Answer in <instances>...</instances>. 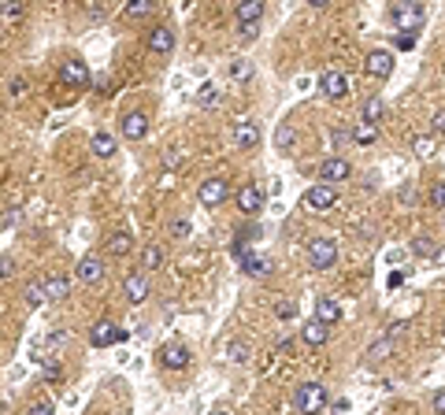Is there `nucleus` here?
Listing matches in <instances>:
<instances>
[{"label":"nucleus","mask_w":445,"mask_h":415,"mask_svg":"<svg viewBox=\"0 0 445 415\" xmlns=\"http://www.w3.org/2000/svg\"><path fill=\"white\" fill-rule=\"evenodd\" d=\"M293 408L297 412H320L326 408V386L323 382H304L293 390Z\"/></svg>","instance_id":"f257e3e1"},{"label":"nucleus","mask_w":445,"mask_h":415,"mask_svg":"<svg viewBox=\"0 0 445 415\" xmlns=\"http://www.w3.org/2000/svg\"><path fill=\"white\" fill-rule=\"evenodd\" d=\"M308 263H312V271H330V267L338 263V245H334L330 237H315V241L308 245Z\"/></svg>","instance_id":"f03ea898"},{"label":"nucleus","mask_w":445,"mask_h":415,"mask_svg":"<svg viewBox=\"0 0 445 415\" xmlns=\"http://www.w3.org/2000/svg\"><path fill=\"white\" fill-rule=\"evenodd\" d=\"M334 204H338V186L334 182L320 178V186H312L304 193V208H312V211H330Z\"/></svg>","instance_id":"7ed1b4c3"},{"label":"nucleus","mask_w":445,"mask_h":415,"mask_svg":"<svg viewBox=\"0 0 445 415\" xmlns=\"http://www.w3.org/2000/svg\"><path fill=\"white\" fill-rule=\"evenodd\" d=\"M389 19L401 26V30H420V23H423L420 0H401V4H394L389 8Z\"/></svg>","instance_id":"20e7f679"},{"label":"nucleus","mask_w":445,"mask_h":415,"mask_svg":"<svg viewBox=\"0 0 445 415\" xmlns=\"http://www.w3.org/2000/svg\"><path fill=\"white\" fill-rule=\"evenodd\" d=\"M115 341H126V330L119 327V322H112V319L93 322V330H89V345H93V348H108V345H115Z\"/></svg>","instance_id":"39448f33"},{"label":"nucleus","mask_w":445,"mask_h":415,"mask_svg":"<svg viewBox=\"0 0 445 415\" xmlns=\"http://www.w3.org/2000/svg\"><path fill=\"white\" fill-rule=\"evenodd\" d=\"M364 75L368 78H389L394 75V52H386V49H371L368 52V60H364Z\"/></svg>","instance_id":"423d86ee"},{"label":"nucleus","mask_w":445,"mask_h":415,"mask_svg":"<svg viewBox=\"0 0 445 415\" xmlns=\"http://www.w3.org/2000/svg\"><path fill=\"white\" fill-rule=\"evenodd\" d=\"M234 200H238V211L245 219H252V215L263 211V193H260V186H252V182H245V186L234 193Z\"/></svg>","instance_id":"0eeeda50"},{"label":"nucleus","mask_w":445,"mask_h":415,"mask_svg":"<svg viewBox=\"0 0 445 415\" xmlns=\"http://www.w3.org/2000/svg\"><path fill=\"white\" fill-rule=\"evenodd\" d=\"M226 197H230V186H226L223 178H204L201 189H197V200H201L204 208H219Z\"/></svg>","instance_id":"6e6552de"},{"label":"nucleus","mask_w":445,"mask_h":415,"mask_svg":"<svg viewBox=\"0 0 445 415\" xmlns=\"http://www.w3.org/2000/svg\"><path fill=\"white\" fill-rule=\"evenodd\" d=\"M189 359L193 356H189V348L182 345V341H167V345L160 348V364L167 367V371H186Z\"/></svg>","instance_id":"1a4fd4ad"},{"label":"nucleus","mask_w":445,"mask_h":415,"mask_svg":"<svg viewBox=\"0 0 445 415\" xmlns=\"http://www.w3.org/2000/svg\"><path fill=\"white\" fill-rule=\"evenodd\" d=\"M320 178L323 182H345V178H352V163L345 160V156H326V160L320 163Z\"/></svg>","instance_id":"9d476101"},{"label":"nucleus","mask_w":445,"mask_h":415,"mask_svg":"<svg viewBox=\"0 0 445 415\" xmlns=\"http://www.w3.org/2000/svg\"><path fill=\"white\" fill-rule=\"evenodd\" d=\"M119 134L126 137V141H141V137L149 134V115L145 112H126L119 119Z\"/></svg>","instance_id":"9b49d317"},{"label":"nucleus","mask_w":445,"mask_h":415,"mask_svg":"<svg viewBox=\"0 0 445 415\" xmlns=\"http://www.w3.org/2000/svg\"><path fill=\"white\" fill-rule=\"evenodd\" d=\"M60 78H63V86H71V89H86L89 86V67L82 60H67V63H60Z\"/></svg>","instance_id":"f8f14e48"},{"label":"nucleus","mask_w":445,"mask_h":415,"mask_svg":"<svg viewBox=\"0 0 445 415\" xmlns=\"http://www.w3.org/2000/svg\"><path fill=\"white\" fill-rule=\"evenodd\" d=\"M145 45H149V52H156V56H167V52L175 49V30H171V26H152V30L145 34Z\"/></svg>","instance_id":"ddd939ff"},{"label":"nucleus","mask_w":445,"mask_h":415,"mask_svg":"<svg viewBox=\"0 0 445 415\" xmlns=\"http://www.w3.org/2000/svg\"><path fill=\"white\" fill-rule=\"evenodd\" d=\"M241 260V271L249 274V278H267L271 271H275V263L267 260V256H260V252H249V248H245V252L238 256Z\"/></svg>","instance_id":"4468645a"},{"label":"nucleus","mask_w":445,"mask_h":415,"mask_svg":"<svg viewBox=\"0 0 445 415\" xmlns=\"http://www.w3.org/2000/svg\"><path fill=\"white\" fill-rule=\"evenodd\" d=\"M320 89H323V97H330V100H345L349 97V78H345L341 71H323Z\"/></svg>","instance_id":"2eb2a0df"},{"label":"nucleus","mask_w":445,"mask_h":415,"mask_svg":"<svg viewBox=\"0 0 445 415\" xmlns=\"http://www.w3.org/2000/svg\"><path fill=\"white\" fill-rule=\"evenodd\" d=\"M78 282H86V285H97V282H101L104 278V260H101V256H82V260H78Z\"/></svg>","instance_id":"dca6fc26"},{"label":"nucleus","mask_w":445,"mask_h":415,"mask_svg":"<svg viewBox=\"0 0 445 415\" xmlns=\"http://www.w3.org/2000/svg\"><path fill=\"white\" fill-rule=\"evenodd\" d=\"M326 337H330V322H323L320 316H315V319H308L304 322V330H301V341H304V345H312V348H320L323 345V341Z\"/></svg>","instance_id":"f3484780"},{"label":"nucleus","mask_w":445,"mask_h":415,"mask_svg":"<svg viewBox=\"0 0 445 415\" xmlns=\"http://www.w3.org/2000/svg\"><path fill=\"white\" fill-rule=\"evenodd\" d=\"M123 293H126V300H130V304H141L145 297H149V278H145L141 271L126 274V278H123Z\"/></svg>","instance_id":"a211bd4d"},{"label":"nucleus","mask_w":445,"mask_h":415,"mask_svg":"<svg viewBox=\"0 0 445 415\" xmlns=\"http://www.w3.org/2000/svg\"><path fill=\"white\" fill-rule=\"evenodd\" d=\"M234 141H238L241 149H256V145H260V126L252 123V119H241V123H234Z\"/></svg>","instance_id":"6ab92c4d"},{"label":"nucleus","mask_w":445,"mask_h":415,"mask_svg":"<svg viewBox=\"0 0 445 415\" xmlns=\"http://www.w3.org/2000/svg\"><path fill=\"white\" fill-rule=\"evenodd\" d=\"M263 0H238V4H234V19H238V26L241 23H260L263 19Z\"/></svg>","instance_id":"aec40b11"},{"label":"nucleus","mask_w":445,"mask_h":415,"mask_svg":"<svg viewBox=\"0 0 445 415\" xmlns=\"http://www.w3.org/2000/svg\"><path fill=\"white\" fill-rule=\"evenodd\" d=\"M45 293H49L52 304H56V300H67L71 278H67V274H49V278H45Z\"/></svg>","instance_id":"412c9836"},{"label":"nucleus","mask_w":445,"mask_h":415,"mask_svg":"<svg viewBox=\"0 0 445 415\" xmlns=\"http://www.w3.org/2000/svg\"><path fill=\"white\" fill-rule=\"evenodd\" d=\"M89 152H93L97 160H112V156H115V137L104 134V130H97L93 141H89Z\"/></svg>","instance_id":"4be33fe9"},{"label":"nucleus","mask_w":445,"mask_h":415,"mask_svg":"<svg viewBox=\"0 0 445 415\" xmlns=\"http://www.w3.org/2000/svg\"><path fill=\"white\" fill-rule=\"evenodd\" d=\"M315 316L334 327V322H341V304L334 297H320V300H315Z\"/></svg>","instance_id":"5701e85b"},{"label":"nucleus","mask_w":445,"mask_h":415,"mask_svg":"<svg viewBox=\"0 0 445 415\" xmlns=\"http://www.w3.org/2000/svg\"><path fill=\"white\" fill-rule=\"evenodd\" d=\"M108 256H130V248H134V237L126 234V230H119V234H112L108 237Z\"/></svg>","instance_id":"b1692460"},{"label":"nucleus","mask_w":445,"mask_h":415,"mask_svg":"<svg viewBox=\"0 0 445 415\" xmlns=\"http://www.w3.org/2000/svg\"><path fill=\"white\" fill-rule=\"evenodd\" d=\"M360 115H364L368 123H383V115H386L383 97H368V100H364V108H360Z\"/></svg>","instance_id":"393cba45"},{"label":"nucleus","mask_w":445,"mask_h":415,"mask_svg":"<svg viewBox=\"0 0 445 415\" xmlns=\"http://www.w3.org/2000/svg\"><path fill=\"white\" fill-rule=\"evenodd\" d=\"M375 137H378V130H375V123H368V119L352 126V141L357 145H375Z\"/></svg>","instance_id":"a878e982"},{"label":"nucleus","mask_w":445,"mask_h":415,"mask_svg":"<svg viewBox=\"0 0 445 415\" xmlns=\"http://www.w3.org/2000/svg\"><path fill=\"white\" fill-rule=\"evenodd\" d=\"M23 300L30 304V308H41V304L49 300V293H45V282H30V285H26V289H23Z\"/></svg>","instance_id":"bb28decb"},{"label":"nucleus","mask_w":445,"mask_h":415,"mask_svg":"<svg viewBox=\"0 0 445 415\" xmlns=\"http://www.w3.org/2000/svg\"><path fill=\"white\" fill-rule=\"evenodd\" d=\"M389 353H394V334H386L383 341H375V345L368 348V356H364V359H371V364H378V359H386Z\"/></svg>","instance_id":"cd10ccee"},{"label":"nucleus","mask_w":445,"mask_h":415,"mask_svg":"<svg viewBox=\"0 0 445 415\" xmlns=\"http://www.w3.org/2000/svg\"><path fill=\"white\" fill-rule=\"evenodd\" d=\"M275 145H278V152H293V145H297V134H293V126L282 123L275 130Z\"/></svg>","instance_id":"c85d7f7f"},{"label":"nucleus","mask_w":445,"mask_h":415,"mask_svg":"<svg viewBox=\"0 0 445 415\" xmlns=\"http://www.w3.org/2000/svg\"><path fill=\"white\" fill-rule=\"evenodd\" d=\"M152 12H156V0H126V15L130 19H145Z\"/></svg>","instance_id":"c756f323"},{"label":"nucleus","mask_w":445,"mask_h":415,"mask_svg":"<svg viewBox=\"0 0 445 415\" xmlns=\"http://www.w3.org/2000/svg\"><path fill=\"white\" fill-rule=\"evenodd\" d=\"M197 104H201V108H215V104H219V89H215L212 82H204V86L197 89Z\"/></svg>","instance_id":"7c9ffc66"},{"label":"nucleus","mask_w":445,"mask_h":415,"mask_svg":"<svg viewBox=\"0 0 445 415\" xmlns=\"http://www.w3.org/2000/svg\"><path fill=\"white\" fill-rule=\"evenodd\" d=\"M412 152L420 156V160H431V156H434V137H431V134H420V137L412 141Z\"/></svg>","instance_id":"2f4dec72"},{"label":"nucleus","mask_w":445,"mask_h":415,"mask_svg":"<svg viewBox=\"0 0 445 415\" xmlns=\"http://www.w3.org/2000/svg\"><path fill=\"white\" fill-rule=\"evenodd\" d=\"M226 356H230V364H249L252 359L249 345H241V341H230V345H226Z\"/></svg>","instance_id":"473e14b6"},{"label":"nucleus","mask_w":445,"mask_h":415,"mask_svg":"<svg viewBox=\"0 0 445 415\" xmlns=\"http://www.w3.org/2000/svg\"><path fill=\"white\" fill-rule=\"evenodd\" d=\"M412 252H416V256H434V252H438V245H434V237L420 234V237L412 241Z\"/></svg>","instance_id":"72a5a7b5"},{"label":"nucleus","mask_w":445,"mask_h":415,"mask_svg":"<svg viewBox=\"0 0 445 415\" xmlns=\"http://www.w3.org/2000/svg\"><path fill=\"white\" fill-rule=\"evenodd\" d=\"M160 260H163V248H160V245H149V248H145V271H156Z\"/></svg>","instance_id":"f704fd0d"},{"label":"nucleus","mask_w":445,"mask_h":415,"mask_svg":"<svg viewBox=\"0 0 445 415\" xmlns=\"http://www.w3.org/2000/svg\"><path fill=\"white\" fill-rule=\"evenodd\" d=\"M431 204L438 211H445V182H434L431 186Z\"/></svg>","instance_id":"c9c22d12"},{"label":"nucleus","mask_w":445,"mask_h":415,"mask_svg":"<svg viewBox=\"0 0 445 415\" xmlns=\"http://www.w3.org/2000/svg\"><path fill=\"white\" fill-rule=\"evenodd\" d=\"M275 316H278V319H293V316H297V304H293V300H278V304H275Z\"/></svg>","instance_id":"e433bc0d"},{"label":"nucleus","mask_w":445,"mask_h":415,"mask_svg":"<svg viewBox=\"0 0 445 415\" xmlns=\"http://www.w3.org/2000/svg\"><path fill=\"white\" fill-rule=\"evenodd\" d=\"M26 93V78H8V97H23Z\"/></svg>","instance_id":"4c0bfd02"},{"label":"nucleus","mask_w":445,"mask_h":415,"mask_svg":"<svg viewBox=\"0 0 445 415\" xmlns=\"http://www.w3.org/2000/svg\"><path fill=\"white\" fill-rule=\"evenodd\" d=\"M189 230H193V226H189V219H175V223H171V234H175V237H189Z\"/></svg>","instance_id":"58836bf2"},{"label":"nucleus","mask_w":445,"mask_h":415,"mask_svg":"<svg viewBox=\"0 0 445 415\" xmlns=\"http://www.w3.org/2000/svg\"><path fill=\"white\" fill-rule=\"evenodd\" d=\"M12 274H15V260H12V256H8V252H4V260H0V278L8 282V278H12Z\"/></svg>","instance_id":"ea45409f"},{"label":"nucleus","mask_w":445,"mask_h":415,"mask_svg":"<svg viewBox=\"0 0 445 415\" xmlns=\"http://www.w3.org/2000/svg\"><path fill=\"white\" fill-rule=\"evenodd\" d=\"M19 15H23L19 0H4V19H19Z\"/></svg>","instance_id":"a19ab883"},{"label":"nucleus","mask_w":445,"mask_h":415,"mask_svg":"<svg viewBox=\"0 0 445 415\" xmlns=\"http://www.w3.org/2000/svg\"><path fill=\"white\" fill-rule=\"evenodd\" d=\"M249 75H252V67H249V63H245V60H238V63H234V78H238V82H245Z\"/></svg>","instance_id":"79ce46f5"},{"label":"nucleus","mask_w":445,"mask_h":415,"mask_svg":"<svg viewBox=\"0 0 445 415\" xmlns=\"http://www.w3.org/2000/svg\"><path fill=\"white\" fill-rule=\"evenodd\" d=\"M41 371H45V378H49V382H56V378H60V364H56V359H49Z\"/></svg>","instance_id":"37998d69"},{"label":"nucleus","mask_w":445,"mask_h":415,"mask_svg":"<svg viewBox=\"0 0 445 415\" xmlns=\"http://www.w3.org/2000/svg\"><path fill=\"white\" fill-rule=\"evenodd\" d=\"M19 223V208H4V230H12Z\"/></svg>","instance_id":"c03bdc74"},{"label":"nucleus","mask_w":445,"mask_h":415,"mask_svg":"<svg viewBox=\"0 0 445 415\" xmlns=\"http://www.w3.org/2000/svg\"><path fill=\"white\" fill-rule=\"evenodd\" d=\"M238 30H241V38H256V34H260V23H241Z\"/></svg>","instance_id":"a18cd8bd"},{"label":"nucleus","mask_w":445,"mask_h":415,"mask_svg":"<svg viewBox=\"0 0 445 415\" xmlns=\"http://www.w3.org/2000/svg\"><path fill=\"white\" fill-rule=\"evenodd\" d=\"M30 415H52V404H49V401H38V404L30 408Z\"/></svg>","instance_id":"49530a36"},{"label":"nucleus","mask_w":445,"mask_h":415,"mask_svg":"<svg viewBox=\"0 0 445 415\" xmlns=\"http://www.w3.org/2000/svg\"><path fill=\"white\" fill-rule=\"evenodd\" d=\"M431 408L445 415V390H438V393H434V401H431Z\"/></svg>","instance_id":"de8ad7c7"},{"label":"nucleus","mask_w":445,"mask_h":415,"mask_svg":"<svg viewBox=\"0 0 445 415\" xmlns=\"http://www.w3.org/2000/svg\"><path fill=\"white\" fill-rule=\"evenodd\" d=\"M330 137H334V145H345V141L352 137V130H345V126H341V130H334Z\"/></svg>","instance_id":"09e8293b"},{"label":"nucleus","mask_w":445,"mask_h":415,"mask_svg":"<svg viewBox=\"0 0 445 415\" xmlns=\"http://www.w3.org/2000/svg\"><path fill=\"white\" fill-rule=\"evenodd\" d=\"M434 134H445V112H438V115H434Z\"/></svg>","instance_id":"8fccbe9b"},{"label":"nucleus","mask_w":445,"mask_h":415,"mask_svg":"<svg viewBox=\"0 0 445 415\" xmlns=\"http://www.w3.org/2000/svg\"><path fill=\"white\" fill-rule=\"evenodd\" d=\"M326 408H330V412H349V401H345V396H341V401H330V404H326Z\"/></svg>","instance_id":"3c124183"},{"label":"nucleus","mask_w":445,"mask_h":415,"mask_svg":"<svg viewBox=\"0 0 445 415\" xmlns=\"http://www.w3.org/2000/svg\"><path fill=\"white\" fill-rule=\"evenodd\" d=\"M278 348H282V353H289V348H293V337H289V334H278Z\"/></svg>","instance_id":"603ef678"},{"label":"nucleus","mask_w":445,"mask_h":415,"mask_svg":"<svg viewBox=\"0 0 445 415\" xmlns=\"http://www.w3.org/2000/svg\"><path fill=\"white\" fill-rule=\"evenodd\" d=\"M178 160H182V152H178V149H175V152H171V156H167V160H163V163H167V167H178Z\"/></svg>","instance_id":"864d4df0"},{"label":"nucleus","mask_w":445,"mask_h":415,"mask_svg":"<svg viewBox=\"0 0 445 415\" xmlns=\"http://www.w3.org/2000/svg\"><path fill=\"white\" fill-rule=\"evenodd\" d=\"M416 45V38H401V34H397V49H412Z\"/></svg>","instance_id":"5fc2aeb1"},{"label":"nucleus","mask_w":445,"mask_h":415,"mask_svg":"<svg viewBox=\"0 0 445 415\" xmlns=\"http://www.w3.org/2000/svg\"><path fill=\"white\" fill-rule=\"evenodd\" d=\"M308 4H312V8H326L330 0H308Z\"/></svg>","instance_id":"6e6d98bb"},{"label":"nucleus","mask_w":445,"mask_h":415,"mask_svg":"<svg viewBox=\"0 0 445 415\" xmlns=\"http://www.w3.org/2000/svg\"><path fill=\"white\" fill-rule=\"evenodd\" d=\"M442 330H445V322H442Z\"/></svg>","instance_id":"4d7b16f0"}]
</instances>
